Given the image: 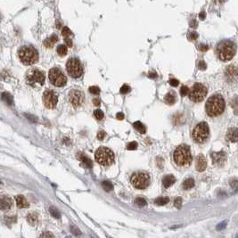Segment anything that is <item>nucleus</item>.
Instances as JSON below:
<instances>
[{
  "label": "nucleus",
  "mask_w": 238,
  "mask_h": 238,
  "mask_svg": "<svg viewBox=\"0 0 238 238\" xmlns=\"http://www.w3.org/2000/svg\"><path fill=\"white\" fill-rule=\"evenodd\" d=\"M57 41H58V37L55 34H53L52 36H50L49 38L44 40V46L47 48H51V47H53Z\"/></svg>",
  "instance_id": "18"
},
{
  "label": "nucleus",
  "mask_w": 238,
  "mask_h": 238,
  "mask_svg": "<svg viewBox=\"0 0 238 238\" xmlns=\"http://www.w3.org/2000/svg\"><path fill=\"white\" fill-rule=\"evenodd\" d=\"M108 238H112V237H110V236H108Z\"/></svg>",
  "instance_id": "53"
},
{
  "label": "nucleus",
  "mask_w": 238,
  "mask_h": 238,
  "mask_svg": "<svg viewBox=\"0 0 238 238\" xmlns=\"http://www.w3.org/2000/svg\"><path fill=\"white\" fill-rule=\"evenodd\" d=\"M89 92L93 95H98L100 93V88L96 86H92L89 88Z\"/></svg>",
  "instance_id": "37"
},
{
  "label": "nucleus",
  "mask_w": 238,
  "mask_h": 238,
  "mask_svg": "<svg viewBox=\"0 0 238 238\" xmlns=\"http://www.w3.org/2000/svg\"><path fill=\"white\" fill-rule=\"evenodd\" d=\"M209 136H210L209 126L204 121L197 124L195 126V128L194 129L193 133H192V136H193L194 141H195L196 143H199V144L204 143L208 139Z\"/></svg>",
  "instance_id": "6"
},
{
  "label": "nucleus",
  "mask_w": 238,
  "mask_h": 238,
  "mask_svg": "<svg viewBox=\"0 0 238 238\" xmlns=\"http://www.w3.org/2000/svg\"><path fill=\"white\" fill-rule=\"evenodd\" d=\"M27 221L32 226L37 225L39 223V215L36 212H30L27 215Z\"/></svg>",
  "instance_id": "20"
},
{
  "label": "nucleus",
  "mask_w": 238,
  "mask_h": 238,
  "mask_svg": "<svg viewBox=\"0 0 238 238\" xmlns=\"http://www.w3.org/2000/svg\"><path fill=\"white\" fill-rule=\"evenodd\" d=\"M188 39L190 40H196L198 39V34L195 31H193L191 33H189L188 35Z\"/></svg>",
  "instance_id": "40"
},
{
  "label": "nucleus",
  "mask_w": 238,
  "mask_h": 238,
  "mask_svg": "<svg viewBox=\"0 0 238 238\" xmlns=\"http://www.w3.org/2000/svg\"><path fill=\"white\" fill-rule=\"evenodd\" d=\"M179 92H180V95H181V96H185V95H188L189 89H188V88H187L186 86H182L181 88H180V90H179Z\"/></svg>",
  "instance_id": "35"
},
{
  "label": "nucleus",
  "mask_w": 238,
  "mask_h": 238,
  "mask_svg": "<svg viewBox=\"0 0 238 238\" xmlns=\"http://www.w3.org/2000/svg\"><path fill=\"white\" fill-rule=\"evenodd\" d=\"M64 41H65V43H66V45L68 46V47H72V40H71V38H69V39H64Z\"/></svg>",
  "instance_id": "47"
},
{
  "label": "nucleus",
  "mask_w": 238,
  "mask_h": 238,
  "mask_svg": "<svg viewBox=\"0 0 238 238\" xmlns=\"http://www.w3.org/2000/svg\"><path fill=\"white\" fill-rule=\"evenodd\" d=\"M62 34H63V36H64V39H69V38L72 35L71 31L70 30V29H69L68 27H64V28L63 29Z\"/></svg>",
  "instance_id": "32"
},
{
  "label": "nucleus",
  "mask_w": 238,
  "mask_h": 238,
  "mask_svg": "<svg viewBox=\"0 0 238 238\" xmlns=\"http://www.w3.org/2000/svg\"><path fill=\"white\" fill-rule=\"evenodd\" d=\"M226 136H227V138H228L230 141L236 143V142L237 141V129H236V128L229 129L228 131H227Z\"/></svg>",
  "instance_id": "22"
},
{
  "label": "nucleus",
  "mask_w": 238,
  "mask_h": 238,
  "mask_svg": "<svg viewBox=\"0 0 238 238\" xmlns=\"http://www.w3.org/2000/svg\"><path fill=\"white\" fill-rule=\"evenodd\" d=\"M1 97H2V99H3V100H4L7 105H13V96H12L9 93L7 92L2 93Z\"/></svg>",
  "instance_id": "24"
},
{
  "label": "nucleus",
  "mask_w": 238,
  "mask_h": 238,
  "mask_svg": "<svg viewBox=\"0 0 238 238\" xmlns=\"http://www.w3.org/2000/svg\"><path fill=\"white\" fill-rule=\"evenodd\" d=\"M120 93L121 94H127V93H129L130 91V88H129V85H127V84H124L121 88H120Z\"/></svg>",
  "instance_id": "36"
},
{
  "label": "nucleus",
  "mask_w": 238,
  "mask_h": 238,
  "mask_svg": "<svg viewBox=\"0 0 238 238\" xmlns=\"http://www.w3.org/2000/svg\"><path fill=\"white\" fill-rule=\"evenodd\" d=\"M44 105L48 109H53L58 102V96L53 90H46L43 95Z\"/></svg>",
  "instance_id": "12"
},
{
  "label": "nucleus",
  "mask_w": 238,
  "mask_h": 238,
  "mask_svg": "<svg viewBox=\"0 0 238 238\" xmlns=\"http://www.w3.org/2000/svg\"><path fill=\"white\" fill-rule=\"evenodd\" d=\"M116 118H117L118 119H120V120H121V119H124V114H123L122 112H118L117 115H116Z\"/></svg>",
  "instance_id": "50"
},
{
  "label": "nucleus",
  "mask_w": 238,
  "mask_h": 238,
  "mask_svg": "<svg viewBox=\"0 0 238 238\" xmlns=\"http://www.w3.org/2000/svg\"><path fill=\"white\" fill-rule=\"evenodd\" d=\"M209 49V46L208 45H205V44H202L199 46V50L202 51V52H205Z\"/></svg>",
  "instance_id": "42"
},
{
  "label": "nucleus",
  "mask_w": 238,
  "mask_h": 238,
  "mask_svg": "<svg viewBox=\"0 0 238 238\" xmlns=\"http://www.w3.org/2000/svg\"><path fill=\"white\" fill-rule=\"evenodd\" d=\"M173 158L177 165L185 167L189 166L192 162V154L190 147L186 145H181L178 146L173 153Z\"/></svg>",
  "instance_id": "2"
},
{
  "label": "nucleus",
  "mask_w": 238,
  "mask_h": 238,
  "mask_svg": "<svg viewBox=\"0 0 238 238\" xmlns=\"http://www.w3.org/2000/svg\"><path fill=\"white\" fill-rule=\"evenodd\" d=\"M78 159L81 161L82 165L85 166L86 168H92L93 166L92 160L88 158V157H87L85 154H83V153H79V154H78Z\"/></svg>",
  "instance_id": "17"
},
{
  "label": "nucleus",
  "mask_w": 238,
  "mask_h": 238,
  "mask_svg": "<svg viewBox=\"0 0 238 238\" xmlns=\"http://www.w3.org/2000/svg\"><path fill=\"white\" fill-rule=\"evenodd\" d=\"M175 182H176V178L172 175H167L162 179V185H164V187H166V188L171 186Z\"/></svg>",
  "instance_id": "21"
},
{
  "label": "nucleus",
  "mask_w": 238,
  "mask_h": 238,
  "mask_svg": "<svg viewBox=\"0 0 238 238\" xmlns=\"http://www.w3.org/2000/svg\"><path fill=\"white\" fill-rule=\"evenodd\" d=\"M135 204L139 206V207H144V206H146V204H147V202H146V199L142 198V197H138V198H136V200H135Z\"/></svg>",
  "instance_id": "31"
},
{
  "label": "nucleus",
  "mask_w": 238,
  "mask_h": 238,
  "mask_svg": "<svg viewBox=\"0 0 238 238\" xmlns=\"http://www.w3.org/2000/svg\"><path fill=\"white\" fill-rule=\"evenodd\" d=\"M15 201H16V204L19 208L22 209V208L29 207V202L23 195H17L15 197Z\"/></svg>",
  "instance_id": "19"
},
{
  "label": "nucleus",
  "mask_w": 238,
  "mask_h": 238,
  "mask_svg": "<svg viewBox=\"0 0 238 238\" xmlns=\"http://www.w3.org/2000/svg\"><path fill=\"white\" fill-rule=\"evenodd\" d=\"M84 99L85 96L83 93L77 89L71 90L69 94V101L74 107H79L82 105L84 103Z\"/></svg>",
  "instance_id": "13"
},
{
  "label": "nucleus",
  "mask_w": 238,
  "mask_h": 238,
  "mask_svg": "<svg viewBox=\"0 0 238 238\" xmlns=\"http://www.w3.org/2000/svg\"><path fill=\"white\" fill-rule=\"evenodd\" d=\"M131 183L137 189H145L150 184V177L146 172H136L131 177Z\"/></svg>",
  "instance_id": "10"
},
{
  "label": "nucleus",
  "mask_w": 238,
  "mask_h": 238,
  "mask_svg": "<svg viewBox=\"0 0 238 238\" xmlns=\"http://www.w3.org/2000/svg\"><path fill=\"white\" fill-rule=\"evenodd\" d=\"M49 212H50V214L53 216V218H55V219H60V217H61V214H60L59 211H58V210H57L55 207L51 206V207L49 208Z\"/></svg>",
  "instance_id": "29"
},
{
  "label": "nucleus",
  "mask_w": 238,
  "mask_h": 238,
  "mask_svg": "<svg viewBox=\"0 0 238 238\" xmlns=\"http://www.w3.org/2000/svg\"><path fill=\"white\" fill-rule=\"evenodd\" d=\"M93 104L95 106H99V105H100V100H99L98 98H95V99H93Z\"/></svg>",
  "instance_id": "49"
},
{
  "label": "nucleus",
  "mask_w": 238,
  "mask_h": 238,
  "mask_svg": "<svg viewBox=\"0 0 238 238\" xmlns=\"http://www.w3.org/2000/svg\"><path fill=\"white\" fill-rule=\"evenodd\" d=\"M95 160L103 166H110L114 161L113 152L105 146L99 147L95 153Z\"/></svg>",
  "instance_id": "5"
},
{
  "label": "nucleus",
  "mask_w": 238,
  "mask_h": 238,
  "mask_svg": "<svg viewBox=\"0 0 238 238\" xmlns=\"http://www.w3.org/2000/svg\"><path fill=\"white\" fill-rule=\"evenodd\" d=\"M164 101H165L166 104H168L170 105L175 104V102H176V95H175V94H173L172 92L168 93L165 95V97H164Z\"/></svg>",
  "instance_id": "23"
},
{
  "label": "nucleus",
  "mask_w": 238,
  "mask_h": 238,
  "mask_svg": "<svg viewBox=\"0 0 238 238\" xmlns=\"http://www.w3.org/2000/svg\"><path fill=\"white\" fill-rule=\"evenodd\" d=\"M198 67H199V69H200V70H206L207 65H206V64H205L203 61H200V62H199Z\"/></svg>",
  "instance_id": "45"
},
{
  "label": "nucleus",
  "mask_w": 238,
  "mask_h": 238,
  "mask_svg": "<svg viewBox=\"0 0 238 238\" xmlns=\"http://www.w3.org/2000/svg\"><path fill=\"white\" fill-rule=\"evenodd\" d=\"M205 16H206L205 12H202V13H200V15H199V17H200L201 20H204V19H205Z\"/></svg>",
  "instance_id": "51"
},
{
  "label": "nucleus",
  "mask_w": 238,
  "mask_h": 238,
  "mask_svg": "<svg viewBox=\"0 0 238 238\" xmlns=\"http://www.w3.org/2000/svg\"><path fill=\"white\" fill-rule=\"evenodd\" d=\"M148 76H149L151 79H155V78L157 77V73H156L155 71H150L149 74H148Z\"/></svg>",
  "instance_id": "48"
},
{
  "label": "nucleus",
  "mask_w": 238,
  "mask_h": 238,
  "mask_svg": "<svg viewBox=\"0 0 238 238\" xmlns=\"http://www.w3.org/2000/svg\"><path fill=\"white\" fill-rule=\"evenodd\" d=\"M169 202H170V199L168 197H160V198H157L154 201V203L158 206H162V205L167 204Z\"/></svg>",
  "instance_id": "28"
},
{
  "label": "nucleus",
  "mask_w": 238,
  "mask_h": 238,
  "mask_svg": "<svg viewBox=\"0 0 238 238\" xmlns=\"http://www.w3.org/2000/svg\"><path fill=\"white\" fill-rule=\"evenodd\" d=\"M105 132H104V131H100L97 134V138L99 140H103L105 138Z\"/></svg>",
  "instance_id": "46"
},
{
  "label": "nucleus",
  "mask_w": 238,
  "mask_h": 238,
  "mask_svg": "<svg viewBox=\"0 0 238 238\" xmlns=\"http://www.w3.org/2000/svg\"><path fill=\"white\" fill-rule=\"evenodd\" d=\"M174 205L178 208V209H180L181 208V205H182V199L180 197H178V198L175 200L174 202Z\"/></svg>",
  "instance_id": "39"
},
{
  "label": "nucleus",
  "mask_w": 238,
  "mask_h": 238,
  "mask_svg": "<svg viewBox=\"0 0 238 238\" xmlns=\"http://www.w3.org/2000/svg\"><path fill=\"white\" fill-rule=\"evenodd\" d=\"M27 83L32 88L41 87L45 83V75L38 69H32L28 71L26 75Z\"/></svg>",
  "instance_id": "7"
},
{
  "label": "nucleus",
  "mask_w": 238,
  "mask_h": 238,
  "mask_svg": "<svg viewBox=\"0 0 238 238\" xmlns=\"http://www.w3.org/2000/svg\"><path fill=\"white\" fill-rule=\"evenodd\" d=\"M225 100L220 94L212 95L206 102L205 111L211 117H217L220 115L225 110Z\"/></svg>",
  "instance_id": "1"
},
{
  "label": "nucleus",
  "mask_w": 238,
  "mask_h": 238,
  "mask_svg": "<svg viewBox=\"0 0 238 238\" xmlns=\"http://www.w3.org/2000/svg\"><path fill=\"white\" fill-rule=\"evenodd\" d=\"M213 163L215 165L222 166L226 161V153L224 152H219V153H213L212 155Z\"/></svg>",
  "instance_id": "14"
},
{
  "label": "nucleus",
  "mask_w": 238,
  "mask_h": 238,
  "mask_svg": "<svg viewBox=\"0 0 238 238\" xmlns=\"http://www.w3.org/2000/svg\"><path fill=\"white\" fill-rule=\"evenodd\" d=\"M94 116L95 117V119H102L104 118V116H105V114H104V112L101 111V110H99V109H97V110H95V112H94Z\"/></svg>",
  "instance_id": "33"
},
{
  "label": "nucleus",
  "mask_w": 238,
  "mask_h": 238,
  "mask_svg": "<svg viewBox=\"0 0 238 238\" xmlns=\"http://www.w3.org/2000/svg\"><path fill=\"white\" fill-rule=\"evenodd\" d=\"M206 167H207L206 158L204 157V155L200 154V155H198L197 160H196V170L199 172H202L206 170Z\"/></svg>",
  "instance_id": "15"
},
{
  "label": "nucleus",
  "mask_w": 238,
  "mask_h": 238,
  "mask_svg": "<svg viewBox=\"0 0 238 238\" xmlns=\"http://www.w3.org/2000/svg\"><path fill=\"white\" fill-rule=\"evenodd\" d=\"M71 231L74 236H80L81 232L79 231V229L76 226H71Z\"/></svg>",
  "instance_id": "34"
},
{
  "label": "nucleus",
  "mask_w": 238,
  "mask_h": 238,
  "mask_svg": "<svg viewBox=\"0 0 238 238\" xmlns=\"http://www.w3.org/2000/svg\"><path fill=\"white\" fill-rule=\"evenodd\" d=\"M40 238H53V236L50 232H44L43 234H41Z\"/></svg>",
  "instance_id": "41"
},
{
  "label": "nucleus",
  "mask_w": 238,
  "mask_h": 238,
  "mask_svg": "<svg viewBox=\"0 0 238 238\" xmlns=\"http://www.w3.org/2000/svg\"><path fill=\"white\" fill-rule=\"evenodd\" d=\"M49 80L55 87H64L67 83L66 76L59 68H53L50 70L49 74Z\"/></svg>",
  "instance_id": "11"
},
{
  "label": "nucleus",
  "mask_w": 238,
  "mask_h": 238,
  "mask_svg": "<svg viewBox=\"0 0 238 238\" xmlns=\"http://www.w3.org/2000/svg\"><path fill=\"white\" fill-rule=\"evenodd\" d=\"M136 148H137V143H136V142H130V143H129V145L127 146V149H128V150H130V151L136 150Z\"/></svg>",
  "instance_id": "38"
},
{
  "label": "nucleus",
  "mask_w": 238,
  "mask_h": 238,
  "mask_svg": "<svg viewBox=\"0 0 238 238\" xmlns=\"http://www.w3.org/2000/svg\"><path fill=\"white\" fill-rule=\"evenodd\" d=\"M18 55L21 62L25 65L34 64L39 60V53L37 50L30 46H25L21 47L19 49Z\"/></svg>",
  "instance_id": "4"
},
{
  "label": "nucleus",
  "mask_w": 238,
  "mask_h": 238,
  "mask_svg": "<svg viewBox=\"0 0 238 238\" xmlns=\"http://www.w3.org/2000/svg\"><path fill=\"white\" fill-rule=\"evenodd\" d=\"M236 45L230 40L221 41L217 47V54L221 61H230L236 54Z\"/></svg>",
  "instance_id": "3"
},
{
  "label": "nucleus",
  "mask_w": 238,
  "mask_h": 238,
  "mask_svg": "<svg viewBox=\"0 0 238 238\" xmlns=\"http://www.w3.org/2000/svg\"><path fill=\"white\" fill-rule=\"evenodd\" d=\"M57 53L61 56H64L68 53V48L65 45H60L57 47Z\"/></svg>",
  "instance_id": "27"
},
{
  "label": "nucleus",
  "mask_w": 238,
  "mask_h": 238,
  "mask_svg": "<svg viewBox=\"0 0 238 238\" xmlns=\"http://www.w3.org/2000/svg\"><path fill=\"white\" fill-rule=\"evenodd\" d=\"M13 202L7 196H1L0 197V210L1 211H7L12 207Z\"/></svg>",
  "instance_id": "16"
},
{
  "label": "nucleus",
  "mask_w": 238,
  "mask_h": 238,
  "mask_svg": "<svg viewBox=\"0 0 238 238\" xmlns=\"http://www.w3.org/2000/svg\"><path fill=\"white\" fill-rule=\"evenodd\" d=\"M182 185H183V188H184L185 190L191 189V188L194 187V185H195V180H194V178H187V179H185Z\"/></svg>",
  "instance_id": "26"
},
{
  "label": "nucleus",
  "mask_w": 238,
  "mask_h": 238,
  "mask_svg": "<svg viewBox=\"0 0 238 238\" xmlns=\"http://www.w3.org/2000/svg\"><path fill=\"white\" fill-rule=\"evenodd\" d=\"M226 221H223V222H221V223H219V225L216 226V228H217V230H222V229H224L226 226Z\"/></svg>",
  "instance_id": "44"
},
{
  "label": "nucleus",
  "mask_w": 238,
  "mask_h": 238,
  "mask_svg": "<svg viewBox=\"0 0 238 238\" xmlns=\"http://www.w3.org/2000/svg\"><path fill=\"white\" fill-rule=\"evenodd\" d=\"M133 126H134V128H135L138 132H140L141 134H145V133L146 132V127H145L144 124H143L142 122H140V121H136V122L133 124Z\"/></svg>",
  "instance_id": "25"
},
{
  "label": "nucleus",
  "mask_w": 238,
  "mask_h": 238,
  "mask_svg": "<svg viewBox=\"0 0 238 238\" xmlns=\"http://www.w3.org/2000/svg\"><path fill=\"white\" fill-rule=\"evenodd\" d=\"M102 186H103L104 190L106 191V192H110V191H112L113 189V185L110 181H104L102 183Z\"/></svg>",
  "instance_id": "30"
},
{
  "label": "nucleus",
  "mask_w": 238,
  "mask_h": 238,
  "mask_svg": "<svg viewBox=\"0 0 238 238\" xmlns=\"http://www.w3.org/2000/svg\"><path fill=\"white\" fill-rule=\"evenodd\" d=\"M179 84V81L176 79H170V85L172 87H178Z\"/></svg>",
  "instance_id": "43"
},
{
  "label": "nucleus",
  "mask_w": 238,
  "mask_h": 238,
  "mask_svg": "<svg viewBox=\"0 0 238 238\" xmlns=\"http://www.w3.org/2000/svg\"><path fill=\"white\" fill-rule=\"evenodd\" d=\"M26 116H27V118H28V119H31V120H32L33 122H35V121H36V119H36V118H34L33 116H31V115H27V114H26Z\"/></svg>",
  "instance_id": "52"
},
{
  "label": "nucleus",
  "mask_w": 238,
  "mask_h": 238,
  "mask_svg": "<svg viewBox=\"0 0 238 238\" xmlns=\"http://www.w3.org/2000/svg\"><path fill=\"white\" fill-rule=\"evenodd\" d=\"M66 70L68 74L72 78H79L83 73V66L77 58H71L68 60Z\"/></svg>",
  "instance_id": "9"
},
{
  "label": "nucleus",
  "mask_w": 238,
  "mask_h": 238,
  "mask_svg": "<svg viewBox=\"0 0 238 238\" xmlns=\"http://www.w3.org/2000/svg\"><path fill=\"white\" fill-rule=\"evenodd\" d=\"M188 94L191 101L195 103H200L205 98L207 95V88L201 83H195L189 90Z\"/></svg>",
  "instance_id": "8"
}]
</instances>
